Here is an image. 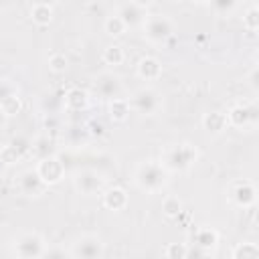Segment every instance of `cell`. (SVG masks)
<instances>
[{
    "label": "cell",
    "mask_w": 259,
    "mask_h": 259,
    "mask_svg": "<svg viewBox=\"0 0 259 259\" xmlns=\"http://www.w3.org/2000/svg\"><path fill=\"white\" fill-rule=\"evenodd\" d=\"M130 2L136 4V6H140V8H144V10H148L154 4V0H130Z\"/></svg>",
    "instance_id": "obj_35"
},
{
    "label": "cell",
    "mask_w": 259,
    "mask_h": 259,
    "mask_svg": "<svg viewBox=\"0 0 259 259\" xmlns=\"http://www.w3.org/2000/svg\"><path fill=\"white\" fill-rule=\"evenodd\" d=\"M164 257H168V259H186L188 257L186 243H168L164 247Z\"/></svg>",
    "instance_id": "obj_28"
},
{
    "label": "cell",
    "mask_w": 259,
    "mask_h": 259,
    "mask_svg": "<svg viewBox=\"0 0 259 259\" xmlns=\"http://www.w3.org/2000/svg\"><path fill=\"white\" fill-rule=\"evenodd\" d=\"M0 107H2V111H4L8 117H12V115L20 113V109H22V99H20L18 93H14V95H10L8 99H4V101L0 103Z\"/></svg>",
    "instance_id": "obj_27"
},
{
    "label": "cell",
    "mask_w": 259,
    "mask_h": 259,
    "mask_svg": "<svg viewBox=\"0 0 259 259\" xmlns=\"http://www.w3.org/2000/svg\"><path fill=\"white\" fill-rule=\"evenodd\" d=\"M49 186L40 180V176L36 174V170H24L20 176H18V190L20 194L28 196V198H36L40 196Z\"/></svg>",
    "instance_id": "obj_12"
},
{
    "label": "cell",
    "mask_w": 259,
    "mask_h": 259,
    "mask_svg": "<svg viewBox=\"0 0 259 259\" xmlns=\"http://www.w3.org/2000/svg\"><path fill=\"white\" fill-rule=\"evenodd\" d=\"M30 152H34L38 158H45V156H53L55 154V142L49 138V136H40L32 142V148Z\"/></svg>",
    "instance_id": "obj_25"
},
{
    "label": "cell",
    "mask_w": 259,
    "mask_h": 259,
    "mask_svg": "<svg viewBox=\"0 0 259 259\" xmlns=\"http://www.w3.org/2000/svg\"><path fill=\"white\" fill-rule=\"evenodd\" d=\"M142 32L148 42L162 45L172 36L174 24L166 14H146V18L142 22Z\"/></svg>",
    "instance_id": "obj_3"
},
{
    "label": "cell",
    "mask_w": 259,
    "mask_h": 259,
    "mask_svg": "<svg viewBox=\"0 0 259 259\" xmlns=\"http://www.w3.org/2000/svg\"><path fill=\"white\" fill-rule=\"evenodd\" d=\"M162 212L168 217V219H178L180 212H182V202L178 196H166L162 200Z\"/></svg>",
    "instance_id": "obj_26"
},
{
    "label": "cell",
    "mask_w": 259,
    "mask_h": 259,
    "mask_svg": "<svg viewBox=\"0 0 259 259\" xmlns=\"http://www.w3.org/2000/svg\"><path fill=\"white\" fill-rule=\"evenodd\" d=\"M198 160V150L190 142H180V144H170L162 150L160 154V164L172 174V172H186L190 170Z\"/></svg>",
    "instance_id": "obj_1"
},
{
    "label": "cell",
    "mask_w": 259,
    "mask_h": 259,
    "mask_svg": "<svg viewBox=\"0 0 259 259\" xmlns=\"http://www.w3.org/2000/svg\"><path fill=\"white\" fill-rule=\"evenodd\" d=\"M67 140L73 144V146H79L87 140V127L83 125H75V127H69L67 130Z\"/></svg>",
    "instance_id": "obj_31"
},
{
    "label": "cell",
    "mask_w": 259,
    "mask_h": 259,
    "mask_svg": "<svg viewBox=\"0 0 259 259\" xmlns=\"http://www.w3.org/2000/svg\"><path fill=\"white\" fill-rule=\"evenodd\" d=\"M200 123H202V130L208 132V134H212V136L223 134V132L229 127V123H227V113H225V111H219V109L204 113L202 119H200Z\"/></svg>",
    "instance_id": "obj_16"
},
{
    "label": "cell",
    "mask_w": 259,
    "mask_h": 259,
    "mask_svg": "<svg viewBox=\"0 0 259 259\" xmlns=\"http://www.w3.org/2000/svg\"><path fill=\"white\" fill-rule=\"evenodd\" d=\"M170 180V172L156 160H146L140 162L134 170V182L142 192L154 194L160 192Z\"/></svg>",
    "instance_id": "obj_2"
},
{
    "label": "cell",
    "mask_w": 259,
    "mask_h": 259,
    "mask_svg": "<svg viewBox=\"0 0 259 259\" xmlns=\"http://www.w3.org/2000/svg\"><path fill=\"white\" fill-rule=\"evenodd\" d=\"M101 59L105 65H111V67H119L123 61H125V53L119 45H107L101 53Z\"/></svg>",
    "instance_id": "obj_23"
},
{
    "label": "cell",
    "mask_w": 259,
    "mask_h": 259,
    "mask_svg": "<svg viewBox=\"0 0 259 259\" xmlns=\"http://www.w3.org/2000/svg\"><path fill=\"white\" fill-rule=\"evenodd\" d=\"M14 93H18V87L8 79H0V103L4 99H8L10 95H14Z\"/></svg>",
    "instance_id": "obj_32"
},
{
    "label": "cell",
    "mask_w": 259,
    "mask_h": 259,
    "mask_svg": "<svg viewBox=\"0 0 259 259\" xmlns=\"http://www.w3.org/2000/svg\"><path fill=\"white\" fill-rule=\"evenodd\" d=\"M243 26L245 30H259V8L249 6L245 16H243Z\"/></svg>",
    "instance_id": "obj_30"
},
{
    "label": "cell",
    "mask_w": 259,
    "mask_h": 259,
    "mask_svg": "<svg viewBox=\"0 0 259 259\" xmlns=\"http://www.w3.org/2000/svg\"><path fill=\"white\" fill-rule=\"evenodd\" d=\"M87 105H89V95H87L85 89L71 87L65 93V107L69 111H83V109H87Z\"/></svg>",
    "instance_id": "obj_20"
},
{
    "label": "cell",
    "mask_w": 259,
    "mask_h": 259,
    "mask_svg": "<svg viewBox=\"0 0 259 259\" xmlns=\"http://www.w3.org/2000/svg\"><path fill=\"white\" fill-rule=\"evenodd\" d=\"M12 253L20 259H36V257H45L47 253V241L40 233L28 231V233H20L14 243H12Z\"/></svg>",
    "instance_id": "obj_4"
},
{
    "label": "cell",
    "mask_w": 259,
    "mask_h": 259,
    "mask_svg": "<svg viewBox=\"0 0 259 259\" xmlns=\"http://www.w3.org/2000/svg\"><path fill=\"white\" fill-rule=\"evenodd\" d=\"M192 243H194V247L202 249L206 253V257H208V255H212V251L219 245V233L212 227H200V229L194 231Z\"/></svg>",
    "instance_id": "obj_14"
},
{
    "label": "cell",
    "mask_w": 259,
    "mask_h": 259,
    "mask_svg": "<svg viewBox=\"0 0 259 259\" xmlns=\"http://www.w3.org/2000/svg\"><path fill=\"white\" fill-rule=\"evenodd\" d=\"M121 89H123V85H121L119 77L113 75V73H103V75H99L97 81H95V91H97L103 99H107V101L113 99V97H119V95H121Z\"/></svg>",
    "instance_id": "obj_13"
},
{
    "label": "cell",
    "mask_w": 259,
    "mask_h": 259,
    "mask_svg": "<svg viewBox=\"0 0 259 259\" xmlns=\"http://www.w3.org/2000/svg\"><path fill=\"white\" fill-rule=\"evenodd\" d=\"M259 257V245L251 241L237 243L231 249V259H257Z\"/></svg>",
    "instance_id": "obj_22"
},
{
    "label": "cell",
    "mask_w": 259,
    "mask_h": 259,
    "mask_svg": "<svg viewBox=\"0 0 259 259\" xmlns=\"http://www.w3.org/2000/svg\"><path fill=\"white\" fill-rule=\"evenodd\" d=\"M47 65H49V69H51L53 73L59 75V73H65V71H67V67H69V59H67L63 53H55V55L49 57Z\"/></svg>",
    "instance_id": "obj_29"
},
{
    "label": "cell",
    "mask_w": 259,
    "mask_h": 259,
    "mask_svg": "<svg viewBox=\"0 0 259 259\" xmlns=\"http://www.w3.org/2000/svg\"><path fill=\"white\" fill-rule=\"evenodd\" d=\"M103 30H105V34H109V36H121L125 30H127V26H125V22L117 16V14H111V16H107L105 18V22H103Z\"/></svg>",
    "instance_id": "obj_24"
},
{
    "label": "cell",
    "mask_w": 259,
    "mask_h": 259,
    "mask_svg": "<svg viewBox=\"0 0 259 259\" xmlns=\"http://www.w3.org/2000/svg\"><path fill=\"white\" fill-rule=\"evenodd\" d=\"M115 14L125 22L127 28H130V26H138V24H142L144 18H146V10L140 8V6H136V4H132V2L121 4V6L117 8Z\"/></svg>",
    "instance_id": "obj_18"
},
{
    "label": "cell",
    "mask_w": 259,
    "mask_h": 259,
    "mask_svg": "<svg viewBox=\"0 0 259 259\" xmlns=\"http://www.w3.org/2000/svg\"><path fill=\"white\" fill-rule=\"evenodd\" d=\"M229 198L237 208H251L257 202V188L249 180H237L229 188Z\"/></svg>",
    "instance_id": "obj_9"
},
{
    "label": "cell",
    "mask_w": 259,
    "mask_h": 259,
    "mask_svg": "<svg viewBox=\"0 0 259 259\" xmlns=\"http://www.w3.org/2000/svg\"><path fill=\"white\" fill-rule=\"evenodd\" d=\"M32 148V142L24 136H16L14 140H10L6 146L0 148V160L4 162V166H12L18 164Z\"/></svg>",
    "instance_id": "obj_10"
},
{
    "label": "cell",
    "mask_w": 259,
    "mask_h": 259,
    "mask_svg": "<svg viewBox=\"0 0 259 259\" xmlns=\"http://www.w3.org/2000/svg\"><path fill=\"white\" fill-rule=\"evenodd\" d=\"M127 192L121 186H111L107 190H103V206L107 210H123L127 206Z\"/></svg>",
    "instance_id": "obj_17"
},
{
    "label": "cell",
    "mask_w": 259,
    "mask_h": 259,
    "mask_svg": "<svg viewBox=\"0 0 259 259\" xmlns=\"http://www.w3.org/2000/svg\"><path fill=\"white\" fill-rule=\"evenodd\" d=\"M257 77H259V69L255 67V69L249 73V85H251L253 89H257V87H259V85H257Z\"/></svg>",
    "instance_id": "obj_34"
},
{
    "label": "cell",
    "mask_w": 259,
    "mask_h": 259,
    "mask_svg": "<svg viewBox=\"0 0 259 259\" xmlns=\"http://www.w3.org/2000/svg\"><path fill=\"white\" fill-rule=\"evenodd\" d=\"M130 107L140 115H154L162 109V95L154 87H140L132 93Z\"/></svg>",
    "instance_id": "obj_6"
},
{
    "label": "cell",
    "mask_w": 259,
    "mask_h": 259,
    "mask_svg": "<svg viewBox=\"0 0 259 259\" xmlns=\"http://www.w3.org/2000/svg\"><path fill=\"white\" fill-rule=\"evenodd\" d=\"M105 255V243L95 233H85L77 237L69 247V257L75 259H99Z\"/></svg>",
    "instance_id": "obj_5"
},
{
    "label": "cell",
    "mask_w": 259,
    "mask_h": 259,
    "mask_svg": "<svg viewBox=\"0 0 259 259\" xmlns=\"http://www.w3.org/2000/svg\"><path fill=\"white\" fill-rule=\"evenodd\" d=\"M225 113H227V123L231 127H237V130H247V127H253L257 123V107L255 105L235 103Z\"/></svg>",
    "instance_id": "obj_8"
},
{
    "label": "cell",
    "mask_w": 259,
    "mask_h": 259,
    "mask_svg": "<svg viewBox=\"0 0 259 259\" xmlns=\"http://www.w3.org/2000/svg\"><path fill=\"white\" fill-rule=\"evenodd\" d=\"M34 170H36V174L40 176V180L47 186H55V184H59L65 178V164L61 162V158L57 154L38 158Z\"/></svg>",
    "instance_id": "obj_7"
},
{
    "label": "cell",
    "mask_w": 259,
    "mask_h": 259,
    "mask_svg": "<svg viewBox=\"0 0 259 259\" xmlns=\"http://www.w3.org/2000/svg\"><path fill=\"white\" fill-rule=\"evenodd\" d=\"M208 4H212V8H214L217 12L225 14V12H231V10H233V6L237 4V0H210Z\"/></svg>",
    "instance_id": "obj_33"
},
{
    "label": "cell",
    "mask_w": 259,
    "mask_h": 259,
    "mask_svg": "<svg viewBox=\"0 0 259 259\" xmlns=\"http://www.w3.org/2000/svg\"><path fill=\"white\" fill-rule=\"evenodd\" d=\"M36 2H40V4H51V0H34V4Z\"/></svg>",
    "instance_id": "obj_38"
},
{
    "label": "cell",
    "mask_w": 259,
    "mask_h": 259,
    "mask_svg": "<svg viewBox=\"0 0 259 259\" xmlns=\"http://www.w3.org/2000/svg\"><path fill=\"white\" fill-rule=\"evenodd\" d=\"M6 119H8V115L2 111V107H0V127H4V123H6Z\"/></svg>",
    "instance_id": "obj_36"
},
{
    "label": "cell",
    "mask_w": 259,
    "mask_h": 259,
    "mask_svg": "<svg viewBox=\"0 0 259 259\" xmlns=\"http://www.w3.org/2000/svg\"><path fill=\"white\" fill-rule=\"evenodd\" d=\"M136 73H138V77L144 79V81H156V79L162 77V63H160L156 57L146 55V57H142V59L138 61Z\"/></svg>",
    "instance_id": "obj_15"
},
{
    "label": "cell",
    "mask_w": 259,
    "mask_h": 259,
    "mask_svg": "<svg viewBox=\"0 0 259 259\" xmlns=\"http://www.w3.org/2000/svg\"><path fill=\"white\" fill-rule=\"evenodd\" d=\"M30 18L36 26H49L53 22V6L51 4H40L36 2L30 8Z\"/></svg>",
    "instance_id": "obj_21"
},
{
    "label": "cell",
    "mask_w": 259,
    "mask_h": 259,
    "mask_svg": "<svg viewBox=\"0 0 259 259\" xmlns=\"http://www.w3.org/2000/svg\"><path fill=\"white\" fill-rule=\"evenodd\" d=\"M2 166H4V162H2V160H0V168H2Z\"/></svg>",
    "instance_id": "obj_39"
},
{
    "label": "cell",
    "mask_w": 259,
    "mask_h": 259,
    "mask_svg": "<svg viewBox=\"0 0 259 259\" xmlns=\"http://www.w3.org/2000/svg\"><path fill=\"white\" fill-rule=\"evenodd\" d=\"M73 184H75V190L79 194H85V196H91V194H97V192L103 190V178L95 170L77 172L75 178H73Z\"/></svg>",
    "instance_id": "obj_11"
},
{
    "label": "cell",
    "mask_w": 259,
    "mask_h": 259,
    "mask_svg": "<svg viewBox=\"0 0 259 259\" xmlns=\"http://www.w3.org/2000/svg\"><path fill=\"white\" fill-rule=\"evenodd\" d=\"M107 113H109V119L115 121V123H123L130 113H132V107H130V99L125 97H113L109 99L107 103Z\"/></svg>",
    "instance_id": "obj_19"
},
{
    "label": "cell",
    "mask_w": 259,
    "mask_h": 259,
    "mask_svg": "<svg viewBox=\"0 0 259 259\" xmlns=\"http://www.w3.org/2000/svg\"><path fill=\"white\" fill-rule=\"evenodd\" d=\"M192 2H194V4H208L210 0H192Z\"/></svg>",
    "instance_id": "obj_37"
}]
</instances>
